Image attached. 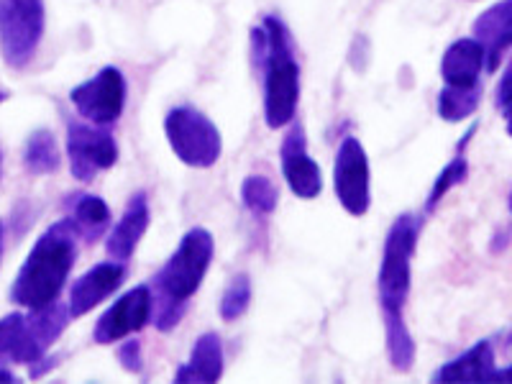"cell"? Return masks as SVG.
<instances>
[{
    "label": "cell",
    "instance_id": "6da1fadb",
    "mask_svg": "<svg viewBox=\"0 0 512 384\" xmlns=\"http://www.w3.org/2000/svg\"><path fill=\"white\" fill-rule=\"evenodd\" d=\"M216 254V241L208 228H190L182 236L175 254L154 274L152 323L159 331H172L185 315L190 297L200 290L210 262Z\"/></svg>",
    "mask_w": 512,
    "mask_h": 384
},
{
    "label": "cell",
    "instance_id": "7a4b0ae2",
    "mask_svg": "<svg viewBox=\"0 0 512 384\" xmlns=\"http://www.w3.org/2000/svg\"><path fill=\"white\" fill-rule=\"evenodd\" d=\"M254 64L264 72V121L272 131L295 121L300 100V67L287 26L277 16H267L251 31Z\"/></svg>",
    "mask_w": 512,
    "mask_h": 384
},
{
    "label": "cell",
    "instance_id": "3957f363",
    "mask_svg": "<svg viewBox=\"0 0 512 384\" xmlns=\"http://www.w3.org/2000/svg\"><path fill=\"white\" fill-rule=\"evenodd\" d=\"M77 241H80V236L67 218L41 233L36 244L31 246L26 262L18 269L16 280H13V303L26 310L54 303L67 285L72 267H75Z\"/></svg>",
    "mask_w": 512,
    "mask_h": 384
},
{
    "label": "cell",
    "instance_id": "277c9868",
    "mask_svg": "<svg viewBox=\"0 0 512 384\" xmlns=\"http://www.w3.org/2000/svg\"><path fill=\"white\" fill-rule=\"evenodd\" d=\"M420 228H423L420 218L413 216V213H405V216L395 218V223L387 231L377 274L382 315H402V308L408 303L410 285H413V256L415 249H418Z\"/></svg>",
    "mask_w": 512,
    "mask_h": 384
},
{
    "label": "cell",
    "instance_id": "5b68a950",
    "mask_svg": "<svg viewBox=\"0 0 512 384\" xmlns=\"http://www.w3.org/2000/svg\"><path fill=\"white\" fill-rule=\"evenodd\" d=\"M164 134H167L169 149L187 167L208 169L221 159V131L205 113L195 111L190 105H180L167 113Z\"/></svg>",
    "mask_w": 512,
    "mask_h": 384
},
{
    "label": "cell",
    "instance_id": "8992f818",
    "mask_svg": "<svg viewBox=\"0 0 512 384\" xmlns=\"http://www.w3.org/2000/svg\"><path fill=\"white\" fill-rule=\"evenodd\" d=\"M47 26L44 0H0V54L11 70H24Z\"/></svg>",
    "mask_w": 512,
    "mask_h": 384
},
{
    "label": "cell",
    "instance_id": "52a82bcc",
    "mask_svg": "<svg viewBox=\"0 0 512 384\" xmlns=\"http://www.w3.org/2000/svg\"><path fill=\"white\" fill-rule=\"evenodd\" d=\"M369 157L367 149L356 136H346L338 144L336 162H333V187L341 208L349 216H367L372 205V190H369Z\"/></svg>",
    "mask_w": 512,
    "mask_h": 384
},
{
    "label": "cell",
    "instance_id": "ba28073f",
    "mask_svg": "<svg viewBox=\"0 0 512 384\" xmlns=\"http://www.w3.org/2000/svg\"><path fill=\"white\" fill-rule=\"evenodd\" d=\"M70 100L85 121L111 126L126 108V77L118 67H103L98 75L72 88Z\"/></svg>",
    "mask_w": 512,
    "mask_h": 384
},
{
    "label": "cell",
    "instance_id": "9c48e42d",
    "mask_svg": "<svg viewBox=\"0 0 512 384\" xmlns=\"http://www.w3.org/2000/svg\"><path fill=\"white\" fill-rule=\"evenodd\" d=\"M67 157H70L75 180L93 182L98 172H105L118 162V144L103 126L70 123L67 126Z\"/></svg>",
    "mask_w": 512,
    "mask_h": 384
},
{
    "label": "cell",
    "instance_id": "30bf717a",
    "mask_svg": "<svg viewBox=\"0 0 512 384\" xmlns=\"http://www.w3.org/2000/svg\"><path fill=\"white\" fill-rule=\"evenodd\" d=\"M146 323H152V287L139 285L121 295L95 323V344H118L123 338L139 333Z\"/></svg>",
    "mask_w": 512,
    "mask_h": 384
},
{
    "label": "cell",
    "instance_id": "8fae6325",
    "mask_svg": "<svg viewBox=\"0 0 512 384\" xmlns=\"http://www.w3.org/2000/svg\"><path fill=\"white\" fill-rule=\"evenodd\" d=\"M280 164L287 187L295 192L297 198L315 200L323 192V172H320L318 162L310 157L305 128L300 123L292 126L285 139H282Z\"/></svg>",
    "mask_w": 512,
    "mask_h": 384
},
{
    "label": "cell",
    "instance_id": "7c38bea8",
    "mask_svg": "<svg viewBox=\"0 0 512 384\" xmlns=\"http://www.w3.org/2000/svg\"><path fill=\"white\" fill-rule=\"evenodd\" d=\"M123 280H126V267H123V262H113L111 259V262L95 264L93 269H88L70 290L67 308H70L72 320L82 318V315H88L93 308H98L103 300H108L123 285Z\"/></svg>",
    "mask_w": 512,
    "mask_h": 384
},
{
    "label": "cell",
    "instance_id": "4fadbf2b",
    "mask_svg": "<svg viewBox=\"0 0 512 384\" xmlns=\"http://www.w3.org/2000/svg\"><path fill=\"white\" fill-rule=\"evenodd\" d=\"M149 223H152L149 198H146V192H136V195H131V200L126 203L121 221H118L116 228L108 233V239H105V254L111 256L113 262L126 264L128 259L134 256L141 239H144V233L149 231Z\"/></svg>",
    "mask_w": 512,
    "mask_h": 384
},
{
    "label": "cell",
    "instance_id": "5bb4252c",
    "mask_svg": "<svg viewBox=\"0 0 512 384\" xmlns=\"http://www.w3.org/2000/svg\"><path fill=\"white\" fill-rule=\"evenodd\" d=\"M474 39L487 54V70L497 72L502 57L512 47V0H500L482 13L472 26Z\"/></svg>",
    "mask_w": 512,
    "mask_h": 384
},
{
    "label": "cell",
    "instance_id": "9a60e30c",
    "mask_svg": "<svg viewBox=\"0 0 512 384\" xmlns=\"http://www.w3.org/2000/svg\"><path fill=\"white\" fill-rule=\"evenodd\" d=\"M487 54L477 39H459L446 49L441 59V77L446 85H459V88H472L479 85Z\"/></svg>",
    "mask_w": 512,
    "mask_h": 384
},
{
    "label": "cell",
    "instance_id": "2e32d148",
    "mask_svg": "<svg viewBox=\"0 0 512 384\" xmlns=\"http://www.w3.org/2000/svg\"><path fill=\"white\" fill-rule=\"evenodd\" d=\"M436 382H497V367H495V351L489 341H479L472 349L456 356L454 361H448L446 367L438 369L433 374Z\"/></svg>",
    "mask_w": 512,
    "mask_h": 384
},
{
    "label": "cell",
    "instance_id": "e0dca14e",
    "mask_svg": "<svg viewBox=\"0 0 512 384\" xmlns=\"http://www.w3.org/2000/svg\"><path fill=\"white\" fill-rule=\"evenodd\" d=\"M223 377V344L218 333H203L190 351V361L175 372V382L210 384Z\"/></svg>",
    "mask_w": 512,
    "mask_h": 384
},
{
    "label": "cell",
    "instance_id": "ac0fdd59",
    "mask_svg": "<svg viewBox=\"0 0 512 384\" xmlns=\"http://www.w3.org/2000/svg\"><path fill=\"white\" fill-rule=\"evenodd\" d=\"M67 221L75 226L77 236L82 241L93 244V241H98L103 236L108 223H111V208L98 195L77 192V195L67 198Z\"/></svg>",
    "mask_w": 512,
    "mask_h": 384
},
{
    "label": "cell",
    "instance_id": "d6986e66",
    "mask_svg": "<svg viewBox=\"0 0 512 384\" xmlns=\"http://www.w3.org/2000/svg\"><path fill=\"white\" fill-rule=\"evenodd\" d=\"M36 354L31 346L29 320L24 313H11L0 318V367L11 364H34Z\"/></svg>",
    "mask_w": 512,
    "mask_h": 384
},
{
    "label": "cell",
    "instance_id": "ffe728a7",
    "mask_svg": "<svg viewBox=\"0 0 512 384\" xmlns=\"http://www.w3.org/2000/svg\"><path fill=\"white\" fill-rule=\"evenodd\" d=\"M384 318V338H387V356L392 361L395 372H410L415 361V341L410 336L405 318L402 315H382Z\"/></svg>",
    "mask_w": 512,
    "mask_h": 384
},
{
    "label": "cell",
    "instance_id": "44dd1931",
    "mask_svg": "<svg viewBox=\"0 0 512 384\" xmlns=\"http://www.w3.org/2000/svg\"><path fill=\"white\" fill-rule=\"evenodd\" d=\"M59 162H62V154H59L57 139H54L52 131H47V128L34 131L24 149L26 172H31V175H52L59 169Z\"/></svg>",
    "mask_w": 512,
    "mask_h": 384
},
{
    "label": "cell",
    "instance_id": "7402d4cb",
    "mask_svg": "<svg viewBox=\"0 0 512 384\" xmlns=\"http://www.w3.org/2000/svg\"><path fill=\"white\" fill-rule=\"evenodd\" d=\"M479 103H482V85H472V88L446 85L438 93V116L446 123H461L477 113Z\"/></svg>",
    "mask_w": 512,
    "mask_h": 384
},
{
    "label": "cell",
    "instance_id": "603a6c76",
    "mask_svg": "<svg viewBox=\"0 0 512 384\" xmlns=\"http://www.w3.org/2000/svg\"><path fill=\"white\" fill-rule=\"evenodd\" d=\"M241 200H244L246 210H251L254 216H272L280 203V192L269 177L264 175H249L241 185Z\"/></svg>",
    "mask_w": 512,
    "mask_h": 384
},
{
    "label": "cell",
    "instance_id": "cb8c5ba5",
    "mask_svg": "<svg viewBox=\"0 0 512 384\" xmlns=\"http://www.w3.org/2000/svg\"><path fill=\"white\" fill-rule=\"evenodd\" d=\"M466 175H469V164H466L464 154H459V157L451 159V162L443 167L441 175L436 177V182H433V187H431V195H428V200H425V210H428V213H433V210L438 208V203L446 198L448 192L466 180Z\"/></svg>",
    "mask_w": 512,
    "mask_h": 384
},
{
    "label": "cell",
    "instance_id": "d4e9b609",
    "mask_svg": "<svg viewBox=\"0 0 512 384\" xmlns=\"http://www.w3.org/2000/svg\"><path fill=\"white\" fill-rule=\"evenodd\" d=\"M251 305V280L249 274H236L221 297V318L226 323L239 320Z\"/></svg>",
    "mask_w": 512,
    "mask_h": 384
},
{
    "label": "cell",
    "instance_id": "484cf974",
    "mask_svg": "<svg viewBox=\"0 0 512 384\" xmlns=\"http://www.w3.org/2000/svg\"><path fill=\"white\" fill-rule=\"evenodd\" d=\"M118 359H121L123 369L131 374H139L141 369H144V364H141V344L139 341H126V344L118 349Z\"/></svg>",
    "mask_w": 512,
    "mask_h": 384
},
{
    "label": "cell",
    "instance_id": "4316f807",
    "mask_svg": "<svg viewBox=\"0 0 512 384\" xmlns=\"http://www.w3.org/2000/svg\"><path fill=\"white\" fill-rule=\"evenodd\" d=\"M59 359H62V356L59 354H54V356H49V354H44L41 356L39 361H34V364H31V379H39V377H44V374L49 372V369H54L59 364Z\"/></svg>",
    "mask_w": 512,
    "mask_h": 384
},
{
    "label": "cell",
    "instance_id": "83f0119b",
    "mask_svg": "<svg viewBox=\"0 0 512 384\" xmlns=\"http://www.w3.org/2000/svg\"><path fill=\"white\" fill-rule=\"evenodd\" d=\"M6 382H11V384L18 382V377L8 367H0V384H6Z\"/></svg>",
    "mask_w": 512,
    "mask_h": 384
},
{
    "label": "cell",
    "instance_id": "f1b7e54d",
    "mask_svg": "<svg viewBox=\"0 0 512 384\" xmlns=\"http://www.w3.org/2000/svg\"><path fill=\"white\" fill-rule=\"evenodd\" d=\"M497 382H512V367L502 369V372H497Z\"/></svg>",
    "mask_w": 512,
    "mask_h": 384
},
{
    "label": "cell",
    "instance_id": "f546056e",
    "mask_svg": "<svg viewBox=\"0 0 512 384\" xmlns=\"http://www.w3.org/2000/svg\"><path fill=\"white\" fill-rule=\"evenodd\" d=\"M3 244H6V236H3V223H0V259H3Z\"/></svg>",
    "mask_w": 512,
    "mask_h": 384
},
{
    "label": "cell",
    "instance_id": "4dcf8cb0",
    "mask_svg": "<svg viewBox=\"0 0 512 384\" xmlns=\"http://www.w3.org/2000/svg\"><path fill=\"white\" fill-rule=\"evenodd\" d=\"M0 177H3V149H0Z\"/></svg>",
    "mask_w": 512,
    "mask_h": 384
},
{
    "label": "cell",
    "instance_id": "1f68e13d",
    "mask_svg": "<svg viewBox=\"0 0 512 384\" xmlns=\"http://www.w3.org/2000/svg\"><path fill=\"white\" fill-rule=\"evenodd\" d=\"M8 100V93H3V90H0V103H6Z\"/></svg>",
    "mask_w": 512,
    "mask_h": 384
},
{
    "label": "cell",
    "instance_id": "d6a6232c",
    "mask_svg": "<svg viewBox=\"0 0 512 384\" xmlns=\"http://www.w3.org/2000/svg\"><path fill=\"white\" fill-rule=\"evenodd\" d=\"M510 210H512V192H510Z\"/></svg>",
    "mask_w": 512,
    "mask_h": 384
}]
</instances>
